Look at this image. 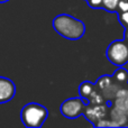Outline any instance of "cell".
Returning a JSON list of instances; mask_svg holds the SVG:
<instances>
[{
	"mask_svg": "<svg viewBox=\"0 0 128 128\" xmlns=\"http://www.w3.org/2000/svg\"><path fill=\"white\" fill-rule=\"evenodd\" d=\"M52 25L58 35L68 40H81L86 33V25L80 19L68 14L55 16Z\"/></svg>",
	"mask_w": 128,
	"mask_h": 128,
	"instance_id": "1",
	"label": "cell"
},
{
	"mask_svg": "<svg viewBox=\"0 0 128 128\" xmlns=\"http://www.w3.org/2000/svg\"><path fill=\"white\" fill-rule=\"evenodd\" d=\"M48 117V110L43 104L29 102L20 110V120L27 128H40Z\"/></svg>",
	"mask_w": 128,
	"mask_h": 128,
	"instance_id": "2",
	"label": "cell"
},
{
	"mask_svg": "<svg viewBox=\"0 0 128 128\" xmlns=\"http://www.w3.org/2000/svg\"><path fill=\"white\" fill-rule=\"evenodd\" d=\"M107 58L116 66H124L128 62V45L124 40H114L107 48Z\"/></svg>",
	"mask_w": 128,
	"mask_h": 128,
	"instance_id": "3",
	"label": "cell"
},
{
	"mask_svg": "<svg viewBox=\"0 0 128 128\" xmlns=\"http://www.w3.org/2000/svg\"><path fill=\"white\" fill-rule=\"evenodd\" d=\"M86 107L81 97H73L64 100L60 107V111L68 119H76L84 114Z\"/></svg>",
	"mask_w": 128,
	"mask_h": 128,
	"instance_id": "4",
	"label": "cell"
},
{
	"mask_svg": "<svg viewBox=\"0 0 128 128\" xmlns=\"http://www.w3.org/2000/svg\"><path fill=\"white\" fill-rule=\"evenodd\" d=\"M107 109H108V104H89L86 107L83 115L86 117V119L89 122H92V125H94L97 122H99L100 119L104 118L107 114Z\"/></svg>",
	"mask_w": 128,
	"mask_h": 128,
	"instance_id": "5",
	"label": "cell"
},
{
	"mask_svg": "<svg viewBox=\"0 0 128 128\" xmlns=\"http://www.w3.org/2000/svg\"><path fill=\"white\" fill-rule=\"evenodd\" d=\"M16 94V86L12 80L0 76V104H7L14 99Z\"/></svg>",
	"mask_w": 128,
	"mask_h": 128,
	"instance_id": "6",
	"label": "cell"
},
{
	"mask_svg": "<svg viewBox=\"0 0 128 128\" xmlns=\"http://www.w3.org/2000/svg\"><path fill=\"white\" fill-rule=\"evenodd\" d=\"M111 78H112V81L119 86L128 84V71L124 66H119V68L114 72Z\"/></svg>",
	"mask_w": 128,
	"mask_h": 128,
	"instance_id": "7",
	"label": "cell"
},
{
	"mask_svg": "<svg viewBox=\"0 0 128 128\" xmlns=\"http://www.w3.org/2000/svg\"><path fill=\"white\" fill-rule=\"evenodd\" d=\"M96 91V86L91 81H83L79 86V94L82 99H89Z\"/></svg>",
	"mask_w": 128,
	"mask_h": 128,
	"instance_id": "8",
	"label": "cell"
},
{
	"mask_svg": "<svg viewBox=\"0 0 128 128\" xmlns=\"http://www.w3.org/2000/svg\"><path fill=\"white\" fill-rule=\"evenodd\" d=\"M112 78L110 75H102L97 80V82L94 83L96 88H98L100 91H104V89H107L111 83H112Z\"/></svg>",
	"mask_w": 128,
	"mask_h": 128,
	"instance_id": "9",
	"label": "cell"
},
{
	"mask_svg": "<svg viewBox=\"0 0 128 128\" xmlns=\"http://www.w3.org/2000/svg\"><path fill=\"white\" fill-rule=\"evenodd\" d=\"M118 2H119V0H102L101 9L108 11V12H116Z\"/></svg>",
	"mask_w": 128,
	"mask_h": 128,
	"instance_id": "10",
	"label": "cell"
},
{
	"mask_svg": "<svg viewBox=\"0 0 128 128\" xmlns=\"http://www.w3.org/2000/svg\"><path fill=\"white\" fill-rule=\"evenodd\" d=\"M115 107L118 109H122V110L126 111L128 114V96L122 97V98H116Z\"/></svg>",
	"mask_w": 128,
	"mask_h": 128,
	"instance_id": "11",
	"label": "cell"
},
{
	"mask_svg": "<svg viewBox=\"0 0 128 128\" xmlns=\"http://www.w3.org/2000/svg\"><path fill=\"white\" fill-rule=\"evenodd\" d=\"M93 126H97V127H112V126H115V127H118V125L116 124L114 120H111V122H109V120H107V119H100L99 122H97Z\"/></svg>",
	"mask_w": 128,
	"mask_h": 128,
	"instance_id": "12",
	"label": "cell"
},
{
	"mask_svg": "<svg viewBox=\"0 0 128 128\" xmlns=\"http://www.w3.org/2000/svg\"><path fill=\"white\" fill-rule=\"evenodd\" d=\"M118 15V19L119 22L124 26V28H128V11H124V12H119Z\"/></svg>",
	"mask_w": 128,
	"mask_h": 128,
	"instance_id": "13",
	"label": "cell"
},
{
	"mask_svg": "<svg viewBox=\"0 0 128 128\" xmlns=\"http://www.w3.org/2000/svg\"><path fill=\"white\" fill-rule=\"evenodd\" d=\"M124 11H128V0H119L116 14L124 12Z\"/></svg>",
	"mask_w": 128,
	"mask_h": 128,
	"instance_id": "14",
	"label": "cell"
},
{
	"mask_svg": "<svg viewBox=\"0 0 128 128\" xmlns=\"http://www.w3.org/2000/svg\"><path fill=\"white\" fill-rule=\"evenodd\" d=\"M88 6L92 9H101L102 0H86Z\"/></svg>",
	"mask_w": 128,
	"mask_h": 128,
	"instance_id": "15",
	"label": "cell"
},
{
	"mask_svg": "<svg viewBox=\"0 0 128 128\" xmlns=\"http://www.w3.org/2000/svg\"><path fill=\"white\" fill-rule=\"evenodd\" d=\"M126 30H125V40L128 43V28H125Z\"/></svg>",
	"mask_w": 128,
	"mask_h": 128,
	"instance_id": "16",
	"label": "cell"
},
{
	"mask_svg": "<svg viewBox=\"0 0 128 128\" xmlns=\"http://www.w3.org/2000/svg\"><path fill=\"white\" fill-rule=\"evenodd\" d=\"M9 0H0V4H4V2H8Z\"/></svg>",
	"mask_w": 128,
	"mask_h": 128,
	"instance_id": "17",
	"label": "cell"
},
{
	"mask_svg": "<svg viewBox=\"0 0 128 128\" xmlns=\"http://www.w3.org/2000/svg\"><path fill=\"white\" fill-rule=\"evenodd\" d=\"M127 122H128V114H127Z\"/></svg>",
	"mask_w": 128,
	"mask_h": 128,
	"instance_id": "18",
	"label": "cell"
}]
</instances>
